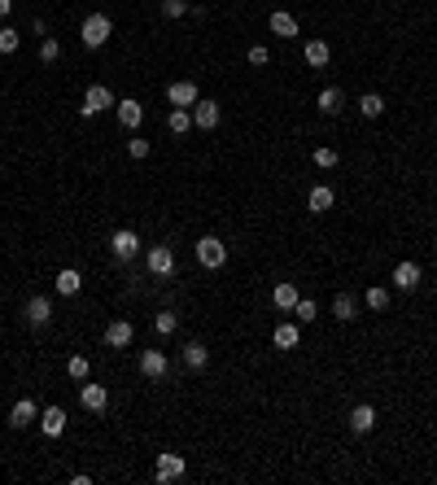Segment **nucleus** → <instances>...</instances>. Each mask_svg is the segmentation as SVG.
Instances as JSON below:
<instances>
[{
	"label": "nucleus",
	"instance_id": "f257e3e1",
	"mask_svg": "<svg viewBox=\"0 0 437 485\" xmlns=\"http://www.w3.org/2000/svg\"><path fill=\"white\" fill-rule=\"evenodd\" d=\"M110 35H114V18L110 13H88L84 27H79V39H84L88 48H101Z\"/></svg>",
	"mask_w": 437,
	"mask_h": 485
},
{
	"label": "nucleus",
	"instance_id": "f03ea898",
	"mask_svg": "<svg viewBox=\"0 0 437 485\" xmlns=\"http://www.w3.org/2000/svg\"><path fill=\"white\" fill-rule=\"evenodd\" d=\"M118 101H114V92L105 88V84H92L88 92H84V101H79V118H96L101 110H114Z\"/></svg>",
	"mask_w": 437,
	"mask_h": 485
},
{
	"label": "nucleus",
	"instance_id": "7ed1b4c3",
	"mask_svg": "<svg viewBox=\"0 0 437 485\" xmlns=\"http://www.w3.org/2000/svg\"><path fill=\"white\" fill-rule=\"evenodd\" d=\"M197 262H202L206 271H218L228 262V245L218 236H202V240H197Z\"/></svg>",
	"mask_w": 437,
	"mask_h": 485
},
{
	"label": "nucleus",
	"instance_id": "20e7f679",
	"mask_svg": "<svg viewBox=\"0 0 437 485\" xmlns=\"http://www.w3.org/2000/svg\"><path fill=\"white\" fill-rule=\"evenodd\" d=\"M110 250H114L118 262H131L136 254H141V236H136L131 228H118V232L110 236Z\"/></svg>",
	"mask_w": 437,
	"mask_h": 485
},
{
	"label": "nucleus",
	"instance_id": "39448f33",
	"mask_svg": "<svg viewBox=\"0 0 437 485\" xmlns=\"http://www.w3.org/2000/svg\"><path fill=\"white\" fill-rule=\"evenodd\" d=\"M149 276H157V280L175 276V250L171 245H149Z\"/></svg>",
	"mask_w": 437,
	"mask_h": 485
},
{
	"label": "nucleus",
	"instance_id": "423d86ee",
	"mask_svg": "<svg viewBox=\"0 0 437 485\" xmlns=\"http://www.w3.org/2000/svg\"><path fill=\"white\" fill-rule=\"evenodd\" d=\"M188 468H184V455H175V451H162V455H157V481H180Z\"/></svg>",
	"mask_w": 437,
	"mask_h": 485
},
{
	"label": "nucleus",
	"instance_id": "0eeeda50",
	"mask_svg": "<svg viewBox=\"0 0 437 485\" xmlns=\"http://www.w3.org/2000/svg\"><path fill=\"white\" fill-rule=\"evenodd\" d=\"M167 101H171V105H180V110H188V105H197V101H202V92H197L193 79H180V84L167 88Z\"/></svg>",
	"mask_w": 437,
	"mask_h": 485
},
{
	"label": "nucleus",
	"instance_id": "6e6552de",
	"mask_svg": "<svg viewBox=\"0 0 437 485\" xmlns=\"http://www.w3.org/2000/svg\"><path fill=\"white\" fill-rule=\"evenodd\" d=\"M167 372H171V363H167V354H162V350H141V376L162 380Z\"/></svg>",
	"mask_w": 437,
	"mask_h": 485
},
{
	"label": "nucleus",
	"instance_id": "1a4fd4ad",
	"mask_svg": "<svg viewBox=\"0 0 437 485\" xmlns=\"http://www.w3.org/2000/svg\"><path fill=\"white\" fill-rule=\"evenodd\" d=\"M114 110H118V123H123L127 131H136V127L145 123V105H141V101H131V96H123Z\"/></svg>",
	"mask_w": 437,
	"mask_h": 485
},
{
	"label": "nucleus",
	"instance_id": "9d476101",
	"mask_svg": "<svg viewBox=\"0 0 437 485\" xmlns=\"http://www.w3.org/2000/svg\"><path fill=\"white\" fill-rule=\"evenodd\" d=\"M79 402H84L88 411H105L110 407V394H105V385H88V380H79Z\"/></svg>",
	"mask_w": 437,
	"mask_h": 485
},
{
	"label": "nucleus",
	"instance_id": "9b49d317",
	"mask_svg": "<svg viewBox=\"0 0 437 485\" xmlns=\"http://www.w3.org/2000/svg\"><path fill=\"white\" fill-rule=\"evenodd\" d=\"M131 337H136L131 323H127V319H114L110 328H105V346H110V350H127V346H131Z\"/></svg>",
	"mask_w": 437,
	"mask_h": 485
},
{
	"label": "nucleus",
	"instance_id": "f8f14e48",
	"mask_svg": "<svg viewBox=\"0 0 437 485\" xmlns=\"http://www.w3.org/2000/svg\"><path fill=\"white\" fill-rule=\"evenodd\" d=\"M193 127H202V131L218 127V101H197L193 105Z\"/></svg>",
	"mask_w": 437,
	"mask_h": 485
},
{
	"label": "nucleus",
	"instance_id": "ddd939ff",
	"mask_svg": "<svg viewBox=\"0 0 437 485\" xmlns=\"http://www.w3.org/2000/svg\"><path fill=\"white\" fill-rule=\"evenodd\" d=\"M22 315H27L31 328H48V319H53V302H48V297H31Z\"/></svg>",
	"mask_w": 437,
	"mask_h": 485
},
{
	"label": "nucleus",
	"instance_id": "4468645a",
	"mask_svg": "<svg viewBox=\"0 0 437 485\" xmlns=\"http://www.w3.org/2000/svg\"><path fill=\"white\" fill-rule=\"evenodd\" d=\"M35 420H39V407L31 398H18L13 411H9V429H27V424H35Z\"/></svg>",
	"mask_w": 437,
	"mask_h": 485
},
{
	"label": "nucleus",
	"instance_id": "2eb2a0df",
	"mask_svg": "<svg viewBox=\"0 0 437 485\" xmlns=\"http://www.w3.org/2000/svg\"><path fill=\"white\" fill-rule=\"evenodd\" d=\"M302 57H306V66H315V70H324V66L332 62V48H328V39H306V48H302Z\"/></svg>",
	"mask_w": 437,
	"mask_h": 485
},
{
	"label": "nucleus",
	"instance_id": "dca6fc26",
	"mask_svg": "<svg viewBox=\"0 0 437 485\" xmlns=\"http://www.w3.org/2000/svg\"><path fill=\"white\" fill-rule=\"evenodd\" d=\"M39 429H44V437H62L66 433V411L62 407H44L39 411Z\"/></svg>",
	"mask_w": 437,
	"mask_h": 485
},
{
	"label": "nucleus",
	"instance_id": "f3484780",
	"mask_svg": "<svg viewBox=\"0 0 437 485\" xmlns=\"http://www.w3.org/2000/svg\"><path fill=\"white\" fill-rule=\"evenodd\" d=\"M415 285H420V262H398V267H393V289L411 293Z\"/></svg>",
	"mask_w": 437,
	"mask_h": 485
},
{
	"label": "nucleus",
	"instance_id": "a211bd4d",
	"mask_svg": "<svg viewBox=\"0 0 437 485\" xmlns=\"http://www.w3.org/2000/svg\"><path fill=\"white\" fill-rule=\"evenodd\" d=\"M271 341H275V350H297V341H302V328L297 323H275V332H271Z\"/></svg>",
	"mask_w": 437,
	"mask_h": 485
},
{
	"label": "nucleus",
	"instance_id": "6ab92c4d",
	"mask_svg": "<svg viewBox=\"0 0 437 485\" xmlns=\"http://www.w3.org/2000/svg\"><path fill=\"white\" fill-rule=\"evenodd\" d=\"M350 429L359 433V437H363V433H372V429H376V407H367V402H359V407L350 411Z\"/></svg>",
	"mask_w": 437,
	"mask_h": 485
},
{
	"label": "nucleus",
	"instance_id": "aec40b11",
	"mask_svg": "<svg viewBox=\"0 0 437 485\" xmlns=\"http://www.w3.org/2000/svg\"><path fill=\"white\" fill-rule=\"evenodd\" d=\"M297 297H302V293H297V285H293V280H280V285L271 289V302H275L280 311H293V306H297Z\"/></svg>",
	"mask_w": 437,
	"mask_h": 485
},
{
	"label": "nucleus",
	"instance_id": "412c9836",
	"mask_svg": "<svg viewBox=\"0 0 437 485\" xmlns=\"http://www.w3.org/2000/svg\"><path fill=\"white\" fill-rule=\"evenodd\" d=\"M267 27H271V35H280V39H293V35H297V18H293V13H285V9H275Z\"/></svg>",
	"mask_w": 437,
	"mask_h": 485
},
{
	"label": "nucleus",
	"instance_id": "4be33fe9",
	"mask_svg": "<svg viewBox=\"0 0 437 485\" xmlns=\"http://www.w3.org/2000/svg\"><path fill=\"white\" fill-rule=\"evenodd\" d=\"M53 285H57V293H62V297H74L79 289H84V276H79L74 267H66V271H57Z\"/></svg>",
	"mask_w": 437,
	"mask_h": 485
},
{
	"label": "nucleus",
	"instance_id": "5701e85b",
	"mask_svg": "<svg viewBox=\"0 0 437 485\" xmlns=\"http://www.w3.org/2000/svg\"><path fill=\"white\" fill-rule=\"evenodd\" d=\"M206 363H210V350L202 346V341H188V346H184V368L188 372H202Z\"/></svg>",
	"mask_w": 437,
	"mask_h": 485
},
{
	"label": "nucleus",
	"instance_id": "b1692460",
	"mask_svg": "<svg viewBox=\"0 0 437 485\" xmlns=\"http://www.w3.org/2000/svg\"><path fill=\"white\" fill-rule=\"evenodd\" d=\"M332 201H337V197H332L328 184H315L311 197H306V206H311V214H324V210H332Z\"/></svg>",
	"mask_w": 437,
	"mask_h": 485
},
{
	"label": "nucleus",
	"instance_id": "393cba45",
	"mask_svg": "<svg viewBox=\"0 0 437 485\" xmlns=\"http://www.w3.org/2000/svg\"><path fill=\"white\" fill-rule=\"evenodd\" d=\"M354 315H359V302H354L350 293H337V297H332V319H341V323H350Z\"/></svg>",
	"mask_w": 437,
	"mask_h": 485
},
{
	"label": "nucleus",
	"instance_id": "a878e982",
	"mask_svg": "<svg viewBox=\"0 0 437 485\" xmlns=\"http://www.w3.org/2000/svg\"><path fill=\"white\" fill-rule=\"evenodd\" d=\"M167 127H171L175 136H188V131H193V110H180V105H175V110L167 114Z\"/></svg>",
	"mask_w": 437,
	"mask_h": 485
},
{
	"label": "nucleus",
	"instance_id": "bb28decb",
	"mask_svg": "<svg viewBox=\"0 0 437 485\" xmlns=\"http://www.w3.org/2000/svg\"><path fill=\"white\" fill-rule=\"evenodd\" d=\"M315 105H320V114H328V118H332V114H341V88H324Z\"/></svg>",
	"mask_w": 437,
	"mask_h": 485
},
{
	"label": "nucleus",
	"instance_id": "cd10ccee",
	"mask_svg": "<svg viewBox=\"0 0 437 485\" xmlns=\"http://www.w3.org/2000/svg\"><path fill=\"white\" fill-rule=\"evenodd\" d=\"M359 114H363V118H381V114H385V101L376 96V92H363V96H359Z\"/></svg>",
	"mask_w": 437,
	"mask_h": 485
},
{
	"label": "nucleus",
	"instance_id": "c85d7f7f",
	"mask_svg": "<svg viewBox=\"0 0 437 485\" xmlns=\"http://www.w3.org/2000/svg\"><path fill=\"white\" fill-rule=\"evenodd\" d=\"M57 57H62V44H57L53 35H44V39H39V62H44V66H53Z\"/></svg>",
	"mask_w": 437,
	"mask_h": 485
},
{
	"label": "nucleus",
	"instance_id": "c756f323",
	"mask_svg": "<svg viewBox=\"0 0 437 485\" xmlns=\"http://www.w3.org/2000/svg\"><path fill=\"white\" fill-rule=\"evenodd\" d=\"M153 328H157V337H171L175 328H180V319H175V311H157V319H153Z\"/></svg>",
	"mask_w": 437,
	"mask_h": 485
},
{
	"label": "nucleus",
	"instance_id": "7c9ffc66",
	"mask_svg": "<svg viewBox=\"0 0 437 485\" xmlns=\"http://www.w3.org/2000/svg\"><path fill=\"white\" fill-rule=\"evenodd\" d=\"M66 372H70V380H88V376H92V363H88L84 354H74V358L66 363Z\"/></svg>",
	"mask_w": 437,
	"mask_h": 485
},
{
	"label": "nucleus",
	"instance_id": "2f4dec72",
	"mask_svg": "<svg viewBox=\"0 0 437 485\" xmlns=\"http://www.w3.org/2000/svg\"><path fill=\"white\" fill-rule=\"evenodd\" d=\"M293 315H297V323H311L315 315H320V306H315L311 297H297V306H293Z\"/></svg>",
	"mask_w": 437,
	"mask_h": 485
},
{
	"label": "nucleus",
	"instance_id": "473e14b6",
	"mask_svg": "<svg viewBox=\"0 0 437 485\" xmlns=\"http://www.w3.org/2000/svg\"><path fill=\"white\" fill-rule=\"evenodd\" d=\"M367 311H389V289H367Z\"/></svg>",
	"mask_w": 437,
	"mask_h": 485
},
{
	"label": "nucleus",
	"instance_id": "72a5a7b5",
	"mask_svg": "<svg viewBox=\"0 0 437 485\" xmlns=\"http://www.w3.org/2000/svg\"><path fill=\"white\" fill-rule=\"evenodd\" d=\"M311 157H315V167H320V171H332V167H337V149H328V145H320Z\"/></svg>",
	"mask_w": 437,
	"mask_h": 485
},
{
	"label": "nucleus",
	"instance_id": "f704fd0d",
	"mask_svg": "<svg viewBox=\"0 0 437 485\" xmlns=\"http://www.w3.org/2000/svg\"><path fill=\"white\" fill-rule=\"evenodd\" d=\"M18 44H22V35L13 27H0V53H18Z\"/></svg>",
	"mask_w": 437,
	"mask_h": 485
},
{
	"label": "nucleus",
	"instance_id": "c9c22d12",
	"mask_svg": "<svg viewBox=\"0 0 437 485\" xmlns=\"http://www.w3.org/2000/svg\"><path fill=\"white\" fill-rule=\"evenodd\" d=\"M245 57H249V66H267V62H271L267 44H249V53H245Z\"/></svg>",
	"mask_w": 437,
	"mask_h": 485
},
{
	"label": "nucleus",
	"instance_id": "e433bc0d",
	"mask_svg": "<svg viewBox=\"0 0 437 485\" xmlns=\"http://www.w3.org/2000/svg\"><path fill=\"white\" fill-rule=\"evenodd\" d=\"M162 13L167 18H184L188 13V0H162Z\"/></svg>",
	"mask_w": 437,
	"mask_h": 485
},
{
	"label": "nucleus",
	"instance_id": "4c0bfd02",
	"mask_svg": "<svg viewBox=\"0 0 437 485\" xmlns=\"http://www.w3.org/2000/svg\"><path fill=\"white\" fill-rule=\"evenodd\" d=\"M127 153L141 162V157H149V140H127Z\"/></svg>",
	"mask_w": 437,
	"mask_h": 485
},
{
	"label": "nucleus",
	"instance_id": "58836bf2",
	"mask_svg": "<svg viewBox=\"0 0 437 485\" xmlns=\"http://www.w3.org/2000/svg\"><path fill=\"white\" fill-rule=\"evenodd\" d=\"M9 9H13V0H0V18H9Z\"/></svg>",
	"mask_w": 437,
	"mask_h": 485
}]
</instances>
